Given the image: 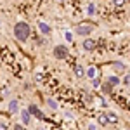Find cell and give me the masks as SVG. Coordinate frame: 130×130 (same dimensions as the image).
<instances>
[{
	"instance_id": "6da1fadb",
	"label": "cell",
	"mask_w": 130,
	"mask_h": 130,
	"mask_svg": "<svg viewBox=\"0 0 130 130\" xmlns=\"http://www.w3.org/2000/svg\"><path fill=\"white\" fill-rule=\"evenodd\" d=\"M12 31H14L16 40L21 42V43H24L31 35V28H30V24H28L26 21H18V23L14 24V30Z\"/></svg>"
},
{
	"instance_id": "7a4b0ae2",
	"label": "cell",
	"mask_w": 130,
	"mask_h": 130,
	"mask_svg": "<svg viewBox=\"0 0 130 130\" xmlns=\"http://www.w3.org/2000/svg\"><path fill=\"white\" fill-rule=\"evenodd\" d=\"M52 56H54L57 61H64L68 56H70V50H68L66 45H62V43H61V45H56V47L52 49Z\"/></svg>"
},
{
	"instance_id": "3957f363",
	"label": "cell",
	"mask_w": 130,
	"mask_h": 130,
	"mask_svg": "<svg viewBox=\"0 0 130 130\" xmlns=\"http://www.w3.org/2000/svg\"><path fill=\"white\" fill-rule=\"evenodd\" d=\"M92 31H94V26H92V24H78V26L75 28V33L80 35V37H89Z\"/></svg>"
},
{
	"instance_id": "277c9868",
	"label": "cell",
	"mask_w": 130,
	"mask_h": 130,
	"mask_svg": "<svg viewBox=\"0 0 130 130\" xmlns=\"http://www.w3.org/2000/svg\"><path fill=\"white\" fill-rule=\"evenodd\" d=\"M31 115L30 109H19V118H21V123L24 125V127H28V125H31Z\"/></svg>"
},
{
	"instance_id": "5b68a950",
	"label": "cell",
	"mask_w": 130,
	"mask_h": 130,
	"mask_svg": "<svg viewBox=\"0 0 130 130\" xmlns=\"http://www.w3.org/2000/svg\"><path fill=\"white\" fill-rule=\"evenodd\" d=\"M37 26H38V31H40L42 35H45V37L52 33V26H50V24H47L45 21H38V23H37Z\"/></svg>"
},
{
	"instance_id": "8992f818",
	"label": "cell",
	"mask_w": 130,
	"mask_h": 130,
	"mask_svg": "<svg viewBox=\"0 0 130 130\" xmlns=\"http://www.w3.org/2000/svg\"><path fill=\"white\" fill-rule=\"evenodd\" d=\"M28 109H30V113L35 116V118H37V120H43V118H45V116H43V111H42L37 104H31Z\"/></svg>"
},
{
	"instance_id": "52a82bcc",
	"label": "cell",
	"mask_w": 130,
	"mask_h": 130,
	"mask_svg": "<svg viewBox=\"0 0 130 130\" xmlns=\"http://www.w3.org/2000/svg\"><path fill=\"white\" fill-rule=\"evenodd\" d=\"M82 47H83V50H87V52H92V50L95 49V40H92V38H85L83 43H82Z\"/></svg>"
},
{
	"instance_id": "ba28073f",
	"label": "cell",
	"mask_w": 130,
	"mask_h": 130,
	"mask_svg": "<svg viewBox=\"0 0 130 130\" xmlns=\"http://www.w3.org/2000/svg\"><path fill=\"white\" fill-rule=\"evenodd\" d=\"M85 76L90 78V80L97 78V76H99V68H97V66H90L89 70H87V73H85Z\"/></svg>"
},
{
	"instance_id": "9c48e42d",
	"label": "cell",
	"mask_w": 130,
	"mask_h": 130,
	"mask_svg": "<svg viewBox=\"0 0 130 130\" xmlns=\"http://www.w3.org/2000/svg\"><path fill=\"white\" fill-rule=\"evenodd\" d=\"M113 87H115V85H111L109 82L106 80L104 83H101V87H99V89H101V92H102L104 95H109L111 92H113Z\"/></svg>"
},
{
	"instance_id": "30bf717a",
	"label": "cell",
	"mask_w": 130,
	"mask_h": 130,
	"mask_svg": "<svg viewBox=\"0 0 130 130\" xmlns=\"http://www.w3.org/2000/svg\"><path fill=\"white\" fill-rule=\"evenodd\" d=\"M9 113L10 115H18L19 113V101L18 99H12L9 102Z\"/></svg>"
},
{
	"instance_id": "8fae6325",
	"label": "cell",
	"mask_w": 130,
	"mask_h": 130,
	"mask_svg": "<svg viewBox=\"0 0 130 130\" xmlns=\"http://www.w3.org/2000/svg\"><path fill=\"white\" fill-rule=\"evenodd\" d=\"M97 123H99L101 127H108V125H109V120H108V113H104V115H97Z\"/></svg>"
},
{
	"instance_id": "7c38bea8",
	"label": "cell",
	"mask_w": 130,
	"mask_h": 130,
	"mask_svg": "<svg viewBox=\"0 0 130 130\" xmlns=\"http://www.w3.org/2000/svg\"><path fill=\"white\" fill-rule=\"evenodd\" d=\"M108 120H109V125H116V123L120 121V116H118V113L109 111V113H108Z\"/></svg>"
},
{
	"instance_id": "4fadbf2b",
	"label": "cell",
	"mask_w": 130,
	"mask_h": 130,
	"mask_svg": "<svg viewBox=\"0 0 130 130\" xmlns=\"http://www.w3.org/2000/svg\"><path fill=\"white\" fill-rule=\"evenodd\" d=\"M85 73H87V70H85L83 66H80V64H78V66H75V76H76V78H83V76H85Z\"/></svg>"
},
{
	"instance_id": "5bb4252c",
	"label": "cell",
	"mask_w": 130,
	"mask_h": 130,
	"mask_svg": "<svg viewBox=\"0 0 130 130\" xmlns=\"http://www.w3.org/2000/svg\"><path fill=\"white\" fill-rule=\"evenodd\" d=\"M106 80L109 82L111 85H115V87H118V85H120V83H121V80H120V78H118V76H115V75H109V76H108Z\"/></svg>"
},
{
	"instance_id": "9a60e30c",
	"label": "cell",
	"mask_w": 130,
	"mask_h": 130,
	"mask_svg": "<svg viewBox=\"0 0 130 130\" xmlns=\"http://www.w3.org/2000/svg\"><path fill=\"white\" fill-rule=\"evenodd\" d=\"M113 68L118 71V73H127V68H125L123 62H113Z\"/></svg>"
},
{
	"instance_id": "2e32d148",
	"label": "cell",
	"mask_w": 130,
	"mask_h": 130,
	"mask_svg": "<svg viewBox=\"0 0 130 130\" xmlns=\"http://www.w3.org/2000/svg\"><path fill=\"white\" fill-rule=\"evenodd\" d=\"M95 12H97L95 4H89V7H87V14H89V16H95Z\"/></svg>"
},
{
	"instance_id": "e0dca14e",
	"label": "cell",
	"mask_w": 130,
	"mask_h": 130,
	"mask_svg": "<svg viewBox=\"0 0 130 130\" xmlns=\"http://www.w3.org/2000/svg\"><path fill=\"white\" fill-rule=\"evenodd\" d=\"M47 106H49L50 109H54V111H56L57 108H59V104H57V102H56L54 99H47Z\"/></svg>"
},
{
	"instance_id": "ac0fdd59",
	"label": "cell",
	"mask_w": 130,
	"mask_h": 130,
	"mask_svg": "<svg viewBox=\"0 0 130 130\" xmlns=\"http://www.w3.org/2000/svg\"><path fill=\"white\" fill-rule=\"evenodd\" d=\"M92 87H94V89H99V87H101V80H99V76L92 80Z\"/></svg>"
},
{
	"instance_id": "d6986e66",
	"label": "cell",
	"mask_w": 130,
	"mask_h": 130,
	"mask_svg": "<svg viewBox=\"0 0 130 130\" xmlns=\"http://www.w3.org/2000/svg\"><path fill=\"white\" fill-rule=\"evenodd\" d=\"M64 38H66V42H73V33L71 31H64Z\"/></svg>"
},
{
	"instance_id": "ffe728a7",
	"label": "cell",
	"mask_w": 130,
	"mask_h": 130,
	"mask_svg": "<svg viewBox=\"0 0 130 130\" xmlns=\"http://www.w3.org/2000/svg\"><path fill=\"white\" fill-rule=\"evenodd\" d=\"M99 127H101L99 123H92V121L87 123V128H90V130H95V128H99Z\"/></svg>"
},
{
	"instance_id": "44dd1931",
	"label": "cell",
	"mask_w": 130,
	"mask_h": 130,
	"mask_svg": "<svg viewBox=\"0 0 130 130\" xmlns=\"http://www.w3.org/2000/svg\"><path fill=\"white\" fill-rule=\"evenodd\" d=\"M125 2H127V0H113V4H115L116 7H121V5H123Z\"/></svg>"
},
{
	"instance_id": "7402d4cb",
	"label": "cell",
	"mask_w": 130,
	"mask_h": 130,
	"mask_svg": "<svg viewBox=\"0 0 130 130\" xmlns=\"http://www.w3.org/2000/svg\"><path fill=\"white\" fill-rule=\"evenodd\" d=\"M123 83H125V85H130V75H128V73L125 75V78H123Z\"/></svg>"
},
{
	"instance_id": "603a6c76",
	"label": "cell",
	"mask_w": 130,
	"mask_h": 130,
	"mask_svg": "<svg viewBox=\"0 0 130 130\" xmlns=\"http://www.w3.org/2000/svg\"><path fill=\"white\" fill-rule=\"evenodd\" d=\"M23 127H24L23 123H16V125H14V128H16V130H21V128H23Z\"/></svg>"
},
{
	"instance_id": "cb8c5ba5",
	"label": "cell",
	"mask_w": 130,
	"mask_h": 130,
	"mask_svg": "<svg viewBox=\"0 0 130 130\" xmlns=\"http://www.w3.org/2000/svg\"><path fill=\"white\" fill-rule=\"evenodd\" d=\"M5 128H7V125H5L4 121H0V130H5Z\"/></svg>"
},
{
	"instance_id": "d4e9b609",
	"label": "cell",
	"mask_w": 130,
	"mask_h": 130,
	"mask_svg": "<svg viewBox=\"0 0 130 130\" xmlns=\"http://www.w3.org/2000/svg\"><path fill=\"white\" fill-rule=\"evenodd\" d=\"M35 80H37V82L42 80V75H40V73H37V75H35Z\"/></svg>"
}]
</instances>
